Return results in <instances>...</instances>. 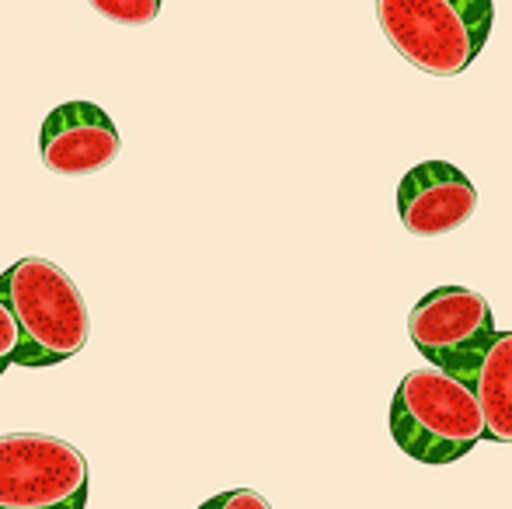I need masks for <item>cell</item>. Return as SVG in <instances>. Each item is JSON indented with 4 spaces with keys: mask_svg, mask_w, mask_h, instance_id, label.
<instances>
[{
    "mask_svg": "<svg viewBox=\"0 0 512 509\" xmlns=\"http://www.w3.org/2000/svg\"><path fill=\"white\" fill-rule=\"evenodd\" d=\"M0 300L18 325L14 367H60L91 339V314L74 279L49 258H21L0 272Z\"/></svg>",
    "mask_w": 512,
    "mask_h": 509,
    "instance_id": "6da1fadb",
    "label": "cell"
},
{
    "mask_svg": "<svg viewBox=\"0 0 512 509\" xmlns=\"http://www.w3.org/2000/svg\"><path fill=\"white\" fill-rule=\"evenodd\" d=\"M391 436L418 464H453L485 440V415L471 387L436 367L401 377L391 401Z\"/></svg>",
    "mask_w": 512,
    "mask_h": 509,
    "instance_id": "7a4b0ae2",
    "label": "cell"
},
{
    "mask_svg": "<svg viewBox=\"0 0 512 509\" xmlns=\"http://www.w3.org/2000/svg\"><path fill=\"white\" fill-rule=\"evenodd\" d=\"M387 42L432 77L464 74L492 35V0H377Z\"/></svg>",
    "mask_w": 512,
    "mask_h": 509,
    "instance_id": "3957f363",
    "label": "cell"
},
{
    "mask_svg": "<svg viewBox=\"0 0 512 509\" xmlns=\"http://www.w3.org/2000/svg\"><path fill=\"white\" fill-rule=\"evenodd\" d=\"M88 461L74 443L49 433L0 436V509H84Z\"/></svg>",
    "mask_w": 512,
    "mask_h": 509,
    "instance_id": "277c9868",
    "label": "cell"
},
{
    "mask_svg": "<svg viewBox=\"0 0 512 509\" xmlns=\"http://www.w3.org/2000/svg\"><path fill=\"white\" fill-rule=\"evenodd\" d=\"M408 335L432 367L460 381L492 342V307L467 286H436L411 307Z\"/></svg>",
    "mask_w": 512,
    "mask_h": 509,
    "instance_id": "5b68a950",
    "label": "cell"
},
{
    "mask_svg": "<svg viewBox=\"0 0 512 509\" xmlns=\"http://www.w3.org/2000/svg\"><path fill=\"white\" fill-rule=\"evenodd\" d=\"M478 213V189L450 161H422L398 182V217L415 238H443Z\"/></svg>",
    "mask_w": 512,
    "mask_h": 509,
    "instance_id": "8992f818",
    "label": "cell"
},
{
    "mask_svg": "<svg viewBox=\"0 0 512 509\" xmlns=\"http://www.w3.org/2000/svg\"><path fill=\"white\" fill-rule=\"evenodd\" d=\"M119 129L95 102H67L42 123L39 154L56 175H95L119 157Z\"/></svg>",
    "mask_w": 512,
    "mask_h": 509,
    "instance_id": "52a82bcc",
    "label": "cell"
},
{
    "mask_svg": "<svg viewBox=\"0 0 512 509\" xmlns=\"http://www.w3.org/2000/svg\"><path fill=\"white\" fill-rule=\"evenodd\" d=\"M485 415V440L512 443V332H495L485 353L460 377Z\"/></svg>",
    "mask_w": 512,
    "mask_h": 509,
    "instance_id": "ba28073f",
    "label": "cell"
},
{
    "mask_svg": "<svg viewBox=\"0 0 512 509\" xmlns=\"http://www.w3.org/2000/svg\"><path fill=\"white\" fill-rule=\"evenodd\" d=\"M102 18L115 21L126 28H143L150 21H157L164 0H88Z\"/></svg>",
    "mask_w": 512,
    "mask_h": 509,
    "instance_id": "9c48e42d",
    "label": "cell"
},
{
    "mask_svg": "<svg viewBox=\"0 0 512 509\" xmlns=\"http://www.w3.org/2000/svg\"><path fill=\"white\" fill-rule=\"evenodd\" d=\"M199 509H272L269 499L258 496L255 489H230V492H220V496L206 499Z\"/></svg>",
    "mask_w": 512,
    "mask_h": 509,
    "instance_id": "30bf717a",
    "label": "cell"
},
{
    "mask_svg": "<svg viewBox=\"0 0 512 509\" xmlns=\"http://www.w3.org/2000/svg\"><path fill=\"white\" fill-rule=\"evenodd\" d=\"M14 353H18V325H14L11 311L0 300V377L7 367H14Z\"/></svg>",
    "mask_w": 512,
    "mask_h": 509,
    "instance_id": "8fae6325",
    "label": "cell"
}]
</instances>
